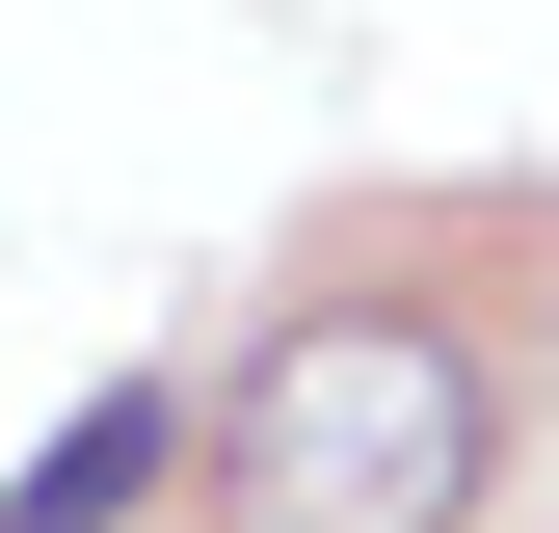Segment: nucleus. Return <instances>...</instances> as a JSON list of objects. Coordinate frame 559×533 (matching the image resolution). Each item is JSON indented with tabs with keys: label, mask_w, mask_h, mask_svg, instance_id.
<instances>
[{
	"label": "nucleus",
	"mask_w": 559,
	"mask_h": 533,
	"mask_svg": "<svg viewBox=\"0 0 559 533\" xmlns=\"http://www.w3.org/2000/svg\"><path fill=\"white\" fill-rule=\"evenodd\" d=\"M160 453H187V400H160V374H107L81 427L0 481V533H133V507H160Z\"/></svg>",
	"instance_id": "2"
},
{
	"label": "nucleus",
	"mask_w": 559,
	"mask_h": 533,
	"mask_svg": "<svg viewBox=\"0 0 559 533\" xmlns=\"http://www.w3.org/2000/svg\"><path fill=\"white\" fill-rule=\"evenodd\" d=\"M479 507V347L400 294H320L214 400V533H453Z\"/></svg>",
	"instance_id": "1"
}]
</instances>
